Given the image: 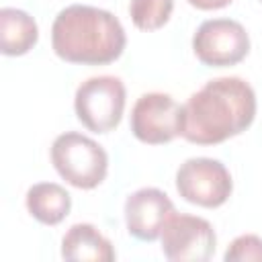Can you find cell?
Instances as JSON below:
<instances>
[{
    "instance_id": "14",
    "label": "cell",
    "mask_w": 262,
    "mask_h": 262,
    "mask_svg": "<svg viewBox=\"0 0 262 262\" xmlns=\"http://www.w3.org/2000/svg\"><path fill=\"white\" fill-rule=\"evenodd\" d=\"M225 262H262V237L246 233L235 237L223 256Z\"/></svg>"
},
{
    "instance_id": "15",
    "label": "cell",
    "mask_w": 262,
    "mask_h": 262,
    "mask_svg": "<svg viewBox=\"0 0 262 262\" xmlns=\"http://www.w3.org/2000/svg\"><path fill=\"white\" fill-rule=\"evenodd\" d=\"M186 2L199 10H219V8L229 6L233 0H186Z\"/></svg>"
},
{
    "instance_id": "8",
    "label": "cell",
    "mask_w": 262,
    "mask_h": 262,
    "mask_svg": "<svg viewBox=\"0 0 262 262\" xmlns=\"http://www.w3.org/2000/svg\"><path fill=\"white\" fill-rule=\"evenodd\" d=\"M129 125L141 143H168L182 131V106L164 92L141 94L131 108Z\"/></svg>"
},
{
    "instance_id": "5",
    "label": "cell",
    "mask_w": 262,
    "mask_h": 262,
    "mask_svg": "<svg viewBox=\"0 0 262 262\" xmlns=\"http://www.w3.org/2000/svg\"><path fill=\"white\" fill-rule=\"evenodd\" d=\"M176 190L186 203L215 209L229 199L233 182L229 170L219 160L188 158L176 170Z\"/></svg>"
},
{
    "instance_id": "12",
    "label": "cell",
    "mask_w": 262,
    "mask_h": 262,
    "mask_svg": "<svg viewBox=\"0 0 262 262\" xmlns=\"http://www.w3.org/2000/svg\"><path fill=\"white\" fill-rule=\"evenodd\" d=\"M25 203H27V211L43 225L61 223L72 209L70 192L61 184H55V182L33 184L27 190Z\"/></svg>"
},
{
    "instance_id": "4",
    "label": "cell",
    "mask_w": 262,
    "mask_h": 262,
    "mask_svg": "<svg viewBox=\"0 0 262 262\" xmlns=\"http://www.w3.org/2000/svg\"><path fill=\"white\" fill-rule=\"evenodd\" d=\"M125 84L115 76H94L82 82L74 96L78 121L92 133L113 131L125 111Z\"/></svg>"
},
{
    "instance_id": "3",
    "label": "cell",
    "mask_w": 262,
    "mask_h": 262,
    "mask_svg": "<svg viewBox=\"0 0 262 262\" xmlns=\"http://www.w3.org/2000/svg\"><path fill=\"white\" fill-rule=\"evenodd\" d=\"M51 164L68 184L90 190L106 178L108 156L94 139L76 131H66L57 135L51 145Z\"/></svg>"
},
{
    "instance_id": "9",
    "label": "cell",
    "mask_w": 262,
    "mask_h": 262,
    "mask_svg": "<svg viewBox=\"0 0 262 262\" xmlns=\"http://www.w3.org/2000/svg\"><path fill=\"white\" fill-rule=\"evenodd\" d=\"M174 213V203L160 188H139L125 201L127 231L141 242L158 239L164 223Z\"/></svg>"
},
{
    "instance_id": "16",
    "label": "cell",
    "mask_w": 262,
    "mask_h": 262,
    "mask_svg": "<svg viewBox=\"0 0 262 262\" xmlns=\"http://www.w3.org/2000/svg\"><path fill=\"white\" fill-rule=\"evenodd\" d=\"M260 2H262V0H260Z\"/></svg>"
},
{
    "instance_id": "13",
    "label": "cell",
    "mask_w": 262,
    "mask_h": 262,
    "mask_svg": "<svg viewBox=\"0 0 262 262\" xmlns=\"http://www.w3.org/2000/svg\"><path fill=\"white\" fill-rule=\"evenodd\" d=\"M174 10V0H131L129 16L133 25L141 31L162 29Z\"/></svg>"
},
{
    "instance_id": "11",
    "label": "cell",
    "mask_w": 262,
    "mask_h": 262,
    "mask_svg": "<svg viewBox=\"0 0 262 262\" xmlns=\"http://www.w3.org/2000/svg\"><path fill=\"white\" fill-rule=\"evenodd\" d=\"M39 39V27L35 18L18 8L0 10V51L16 57L29 53Z\"/></svg>"
},
{
    "instance_id": "6",
    "label": "cell",
    "mask_w": 262,
    "mask_h": 262,
    "mask_svg": "<svg viewBox=\"0 0 262 262\" xmlns=\"http://www.w3.org/2000/svg\"><path fill=\"white\" fill-rule=\"evenodd\" d=\"M162 252L172 262H207L217 248L213 225L196 215L174 213L164 223Z\"/></svg>"
},
{
    "instance_id": "10",
    "label": "cell",
    "mask_w": 262,
    "mask_h": 262,
    "mask_svg": "<svg viewBox=\"0 0 262 262\" xmlns=\"http://www.w3.org/2000/svg\"><path fill=\"white\" fill-rule=\"evenodd\" d=\"M61 258L72 262H113L117 254L92 223H76L61 239Z\"/></svg>"
},
{
    "instance_id": "2",
    "label": "cell",
    "mask_w": 262,
    "mask_h": 262,
    "mask_svg": "<svg viewBox=\"0 0 262 262\" xmlns=\"http://www.w3.org/2000/svg\"><path fill=\"white\" fill-rule=\"evenodd\" d=\"M125 43L121 20L104 8L72 4L59 10L51 25V47L70 63L106 66L121 57Z\"/></svg>"
},
{
    "instance_id": "7",
    "label": "cell",
    "mask_w": 262,
    "mask_h": 262,
    "mask_svg": "<svg viewBox=\"0 0 262 262\" xmlns=\"http://www.w3.org/2000/svg\"><path fill=\"white\" fill-rule=\"evenodd\" d=\"M192 51L205 66L227 68L250 53V37L237 20L211 18L201 23L192 35Z\"/></svg>"
},
{
    "instance_id": "1",
    "label": "cell",
    "mask_w": 262,
    "mask_h": 262,
    "mask_svg": "<svg viewBox=\"0 0 262 262\" xmlns=\"http://www.w3.org/2000/svg\"><path fill=\"white\" fill-rule=\"evenodd\" d=\"M256 117V94L237 76L209 80L182 104L180 135L196 145L223 143L246 131Z\"/></svg>"
}]
</instances>
